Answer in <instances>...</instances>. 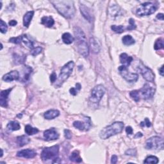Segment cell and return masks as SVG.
Here are the masks:
<instances>
[{
  "mask_svg": "<svg viewBox=\"0 0 164 164\" xmlns=\"http://www.w3.org/2000/svg\"><path fill=\"white\" fill-rule=\"evenodd\" d=\"M51 3L62 16L67 19H72L74 16L76 9L74 2L69 0L52 1Z\"/></svg>",
  "mask_w": 164,
  "mask_h": 164,
  "instance_id": "1",
  "label": "cell"
},
{
  "mask_svg": "<svg viewBox=\"0 0 164 164\" xmlns=\"http://www.w3.org/2000/svg\"><path fill=\"white\" fill-rule=\"evenodd\" d=\"M74 34L79 53L83 57H87L89 54V47L85 33L81 28L76 26L74 28Z\"/></svg>",
  "mask_w": 164,
  "mask_h": 164,
  "instance_id": "2",
  "label": "cell"
},
{
  "mask_svg": "<svg viewBox=\"0 0 164 164\" xmlns=\"http://www.w3.org/2000/svg\"><path fill=\"white\" fill-rule=\"evenodd\" d=\"M124 128V124L122 122H115L112 125L106 126L100 133L101 139H107L112 136L115 135L122 132Z\"/></svg>",
  "mask_w": 164,
  "mask_h": 164,
  "instance_id": "3",
  "label": "cell"
},
{
  "mask_svg": "<svg viewBox=\"0 0 164 164\" xmlns=\"http://www.w3.org/2000/svg\"><path fill=\"white\" fill-rule=\"evenodd\" d=\"M59 153V145H55L49 148H45L41 153V158L43 162L52 161V163H58Z\"/></svg>",
  "mask_w": 164,
  "mask_h": 164,
  "instance_id": "4",
  "label": "cell"
},
{
  "mask_svg": "<svg viewBox=\"0 0 164 164\" xmlns=\"http://www.w3.org/2000/svg\"><path fill=\"white\" fill-rule=\"evenodd\" d=\"M74 67V63L73 61H69L66 64H65L62 68L61 69L60 73L58 76V78L57 79L55 87L58 88L60 87L63 83L66 81L69 76L72 73V70Z\"/></svg>",
  "mask_w": 164,
  "mask_h": 164,
  "instance_id": "5",
  "label": "cell"
},
{
  "mask_svg": "<svg viewBox=\"0 0 164 164\" xmlns=\"http://www.w3.org/2000/svg\"><path fill=\"white\" fill-rule=\"evenodd\" d=\"M145 148L149 150H162L163 149V138L158 137H152L145 142Z\"/></svg>",
  "mask_w": 164,
  "mask_h": 164,
  "instance_id": "6",
  "label": "cell"
},
{
  "mask_svg": "<svg viewBox=\"0 0 164 164\" xmlns=\"http://www.w3.org/2000/svg\"><path fill=\"white\" fill-rule=\"evenodd\" d=\"M157 9V7L153 3L150 2L144 3L140 5L137 10V15L138 16H146L154 14Z\"/></svg>",
  "mask_w": 164,
  "mask_h": 164,
  "instance_id": "7",
  "label": "cell"
},
{
  "mask_svg": "<svg viewBox=\"0 0 164 164\" xmlns=\"http://www.w3.org/2000/svg\"><path fill=\"white\" fill-rule=\"evenodd\" d=\"M105 92H106V89L103 85H96L91 91V94L89 98L90 101L93 103H99L102 97L105 95Z\"/></svg>",
  "mask_w": 164,
  "mask_h": 164,
  "instance_id": "8",
  "label": "cell"
},
{
  "mask_svg": "<svg viewBox=\"0 0 164 164\" xmlns=\"http://www.w3.org/2000/svg\"><path fill=\"white\" fill-rule=\"evenodd\" d=\"M155 87L149 83H145L143 88L138 90V93L140 98L144 100H149L153 97L155 93Z\"/></svg>",
  "mask_w": 164,
  "mask_h": 164,
  "instance_id": "9",
  "label": "cell"
},
{
  "mask_svg": "<svg viewBox=\"0 0 164 164\" xmlns=\"http://www.w3.org/2000/svg\"><path fill=\"white\" fill-rule=\"evenodd\" d=\"M120 74L125 78L127 82L130 83L136 82L138 79V75L135 73H132L127 69V67L125 65H121L118 68Z\"/></svg>",
  "mask_w": 164,
  "mask_h": 164,
  "instance_id": "10",
  "label": "cell"
},
{
  "mask_svg": "<svg viewBox=\"0 0 164 164\" xmlns=\"http://www.w3.org/2000/svg\"><path fill=\"white\" fill-rule=\"evenodd\" d=\"M138 70L140 71V74L143 75V78L148 82H153L155 80V74L151 69L140 64L137 66Z\"/></svg>",
  "mask_w": 164,
  "mask_h": 164,
  "instance_id": "11",
  "label": "cell"
},
{
  "mask_svg": "<svg viewBox=\"0 0 164 164\" xmlns=\"http://www.w3.org/2000/svg\"><path fill=\"white\" fill-rule=\"evenodd\" d=\"M85 121H74L73 123V126L76 127L81 131H88L90 127H91V121L90 117H85Z\"/></svg>",
  "mask_w": 164,
  "mask_h": 164,
  "instance_id": "12",
  "label": "cell"
},
{
  "mask_svg": "<svg viewBox=\"0 0 164 164\" xmlns=\"http://www.w3.org/2000/svg\"><path fill=\"white\" fill-rule=\"evenodd\" d=\"M44 137L47 141L54 140L58 139L59 137V134L54 127H52V128L47 130L44 132Z\"/></svg>",
  "mask_w": 164,
  "mask_h": 164,
  "instance_id": "13",
  "label": "cell"
},
{
  "mask_svg": "<svg viewBox=\"0 0 164 164\" xmlns=\"http://www.w3.org/2000/svg\"><path fill=\"white\" fill-rule=\"evenodd\" d=\"M36 155H37V153L31 149H23V150L19 151L17 153V156L18 157L24 158H33Z\"/></svg>",
  "mask_w": 164,
  "mask_h": 164,
  "instance_id": "14",
  "label": "cell"
},
{
  "mask_svg": "<svg viewBox=\"0 0 164 164\" xmlns=\"http://www.w3.org/2000/svg\"><path fill=\"white\" fill-rule=\"evenodd\" d=\"M80 12L82 16L85 17V19L89 22L92 21V15L90 9L89 7L86 6L85 5H80L79 6Z\"/></svg>",
  "mask_w": 164,
  "mask_h": 164,
  "instance_id": "15",
  "label": "cell"
},
{
  "mask_svg": "<svg viewBox=\"0 0 164 164\" xmlns=\"http://www.w3.org/2000/svg\"><path fill=\"white\" fill-rule=\"evenodd\" d=\"M19 78V73L17 71H10L3 76V80L6 82H11Z\"/></svg>",
  "mask_w": 164,
  "mask_h": 164,
  "instance_id": "16",
  "label": "cell"
},
{
  "mask_svg": "<svg viewBox=\"0 0 164 164\" xmlns=\"http://www.w3.org/2000/svg\"><path fill=\"white\" fill-rule=\"evenodd\" d=\"M12 88L6 90H2L0 94V105L2 107H7V100L10 92L12 90Z\"/></svg>",
  "mask_w": 164,
  "mask_h": 164,
  "instance_id": "17",
  "label": "cell"
},
{
  "mask_svg": "<svg viewBox=\"0 0 164 164\" xmlns=\"http://www.w3.org/2000/svg\"><path fill=\"white\" fill-rule=\"evenodd\" d=\"M119 60L123 65L127 67L132 63V62L133 61V58L127 55L126 53H122L119 57Z\"/></svg>",
  "mask_w": 164,
  "mask_h": 164,
  "instance_id": "18",
  "label": "cell"
},
{
  "mask_svg": "<svg viewBox=\"0 0 164 164\" xmlns=\"http://www.w3.org/2000/svg\"><path fill=\"white\" fill-rule=\"evenodd\" d=\"M60 115V112L57 110H49L44 113V117L46 119L48 120H52L54 118L57 117Z\"/></svg>",
  "mask_w": 164,
  "mask_h": 164,
  "instance_id": "19",
  "label": "cell"
},
{
  "mask_svg": "<svg viewBox=\"0 0 164 164\" xmlns=\"http://www.w3.org/2000/svg\"><path fill=\"white\" fill-rule=\"evenodd\" d=\"M34 15V11H29V12H26L24 14L23 17V24L25 27H28L30 25L31 21Z\"/></svg>",
  "mask_w": 164,
  "mask_h": 164,
  "instance_id": "20",
  "label": "cell"
},
{
  "mask_svg": "<svg viewBox=\"0 0 164 164\" xmlns=\"http://www.w3.org/2000/svg\"><path fill=\"white\" fill-rule=\"evenodd\" d=\"M90 45L91 49L94 53H98L100 51V45L97 40L94 38L90 39Z\"/></svg>",
  "mask_w": 164,
  "mask_h": 164,
  "instance_id": "21",
  "label": "cell"
},
{
  "mask_svg": "<svg viewBox=\"0 0 164 164\" xmlns=\"http://www.w3.org/2000/svg\"><path fill=\"white\" fill-rule=\"evenodd\" d=\"M41 24L48 28L52 27L54 24V21L52 16H44L41 19Z\"/></svg>",
  "mask_w": 164,
  "mask_h": 164,
  "instance_id": "22",
  "label": "cell"
},
{
  "mask_svg": "<svg viewBox=\"0 0 164 164\" xmlns=\"http://www.w3.org/2000/svg\"><path fill=\"white\" fill-rule=\"evenodd\" d=\"M109 12H110V15L113 17H115L119 16H121L122 14L121 10L120 9V7L117 5L111 6L110 8V10H109Z\"/></svg>",
  "mask_w": 164,
  "mask_h": 164,
  "instance_id": "23",
  "label": "cell"
},
{
  "mask_svg": "<svg viewBox=\"0 0 164 164\" xmlns=\"http://www.w3.org/2000/svg\"><path fill=\"white\" fill-rule=\"evenodd\" d=\"M30 142V139L26 135H22L17 137V143L20 147L28 144Z\"/></svg>",
  "mask_w": 164,
  "mask_h": 164,
  "instance_id": "24",
  "label": "cell"
},
{
  "mask_svg": "<svg viewBox=\"0 0 164 164\" xmlns=\"http://www.w3.org/2000/svg\"><path fill=\"white\" fill-rule=\"evenodd\" d=\"M62 39L66 44H71L74 41V38L69 33H64L62 36Z\"/></svg>",
  "mask_w": 164,
  "mask_h": 164,
  "instance_id": "25",
  "label": "cell"
},
{
  "mask_svg": "<svg viewBox=\"0 0 164 164\" xmlns=\"http://www.w3.org/2000/svg\"><path fill=\"white\" fill-rule=\"evenodd\" d=\"M69 159H70L71 161L76 163H80L82 162V158L80 157L78 151H74L72 152L70 157H69Z\"/></svg>",
  "mask_w": 164,
  "mask_h": 164,
  "instance_id": "26",
  "label": "cell"
},
{
  "mask_svg": "<svg viewBox=\"0 0 164 164\" xmlns=\"http://www.w3.org/2000/svg\"><path fill=\"white\" fill-rule=\"evenodd\" d=\"M122 43L126 46L133 45V44H135V39L130 35L124 36L122 39Z\"/></svg>",
  "mask_w": 164,
  "mask_h": 164,
  "instance_id": "27",
  "label": "cell"
},
{
  "mask_svg": "<svg viewBox=\"0 0 164 164\" xmlns=\"http://www.w3.org/2000/svg\"><path fill=\"white\" fill-rule=\"evenodd\" d=\"M32 69L30 67L28 66V65L24 66V69H23L24 76L23 78V82H26L28 81L29 78H30V76L32 73Z\"/></svg>",
  "mask_w": 164,
  "mask_h": 164,
  "instance_id": "28",
  "label": "cell"
},
{
  "mask_svg": "<svg viewBox=\"0 0 164 164\" xmlns=\"http://www.w3.org/2000/svg\"><path fill=\"white\" fill-rule=\"evenodd\" d=\"M7 128L10 131H17L21 128L20 124L17 121H10L7 125Z\"/></svg>",
  "mask_w": 164,
  "mask_h": 164,
  "instance_id": "29",
  "label": "cell"
},
{
  "mask_svg": "<svg viewBox=\"0 0 164 164\" xmlns=\"http://www.w3.org/2000/svg\"><path fill=\"white\" fill-rule=\"evenodd\" d=\"M21 37H22V42H23L25 45H26L28 48H31L33 49L34 48V43L30 40L27 35H21Z\"/></svg>",
  "mask_w": 164,
  "mask_h": 164,
  "instance_id": "30",
  "label": "cell"
},
{
  "mask_svg": "<svg viewBox=\"0 0 164 164\" xmlns=\"http://www.w3.org/2000/svg\"><path fill=\"white\" fill-rule=\"evenodd\" d=\"M25 132L28 135H33L34 134H37L39 132V130L36 127H33L30 125H26L25 126Z\"/></svg>",
  "mask_w": 164,
  "mask_h": 164,
  "instance_id": "31",
  "label": "cell"
},
{
  "mask_svg": "<svg viewBox=\"0 0 164 164\" xmlns=\"http://www.w3.org/2000/svg\"><path fill=\"white\" fill-rule=\"evenodd\" d=\"M158 162H159V160L157 157H156V156H149L145 159L144 163L156 164L158 163Z\"/></svg>",
  "mask_w": 164,
  "mask_h": 164,
  "instance_id": "32",
  "label": "cell"
},
{
  "mask_svg": "<svg viewBox=\"0 0 164 164\" xmlns=\"http://www.w3.org/2000/svg\"><path fill=\"white\" fill-rule=\"evenodd\" d=\"M163 46H164L163 40L161 38H160L156 41L154 45V48L155 50H159V49H163Z\"/></svg>",
  "mask_w": 164,
  "mask_h": 164,
  "instance_id": "33",
  "label": "cell"
},
{
  "mask_svg": "<svg viewBox=\"0 0 164 164\" xmlns=\"http://www.w3.org/2000/svg\"><path fill=\"white\" fill-rule=\"evenodd\" d=\"M130 95L131 97H132L135 102H138L140 100L139 93H138V90H135L132 91V92H130Z\"/></svg>",
  "mask_w": 164,
  "mask_h": 164,
  "instance_id": "34",
  "label": "cell"
},
{
  "mask_svg": "<svg viewBox=\"0 0 164 164\" xmlns=\"http://www.w3.org/2000/svg\"><path fill=\"white\" fill-rule=\"evenodd\" d=\"M111 29L115 33L117 34H121V33L124 32L125 29H124L123 26L122 25H119V26H117V25H112L111 26Z\"/></svg>",
  "mask_w": 164,
  "mask_h": 164,
  "instance_id": "35",
  "label": "cell"
},
{
  "mask_svg": "<svg viewBox=\"0 0 164 164\" xmlns=\"http://www.w3.org/2000/svg\"><path fill=\"white\" fill-rule=\"evenodd\" d=\"M8 30V26H6V24L2 19L0 20V30L2 34H5Z\"/></svg>",
  "mask_w": 164,
  "mask_h": 164,
  "instance_id": "36",
  "label": "cell"
},
{
  "mask_svg": "<svg viewBox=\"0 0 164 164\" xmlns=\"http://www.w3.org/2000/svg\"><path fill=\"white\" fill-rule=\"evenodd\" d=\"M42 48L41 47H37V48H34L31 50V54L32 56H37L42 52Z\"/></svg>",
  "mask_w": 164,
  "mask_h": 164,
  "instance_id": "37",
  "label": "cell"
},
{
  "mask_svg": "<svg viewBox=\"0 0 164 164\" xmlns=\"http://www.w3.org/2000/svg\"><path fill=\"white\" fill-rule=\"evenodd\" d=\"M14 58L15 62L17 64H19L24 62V61L25 60V57H21L20 55H17V54H16V55L14 57Z\"/></svg>",
  "mask_w": 164,
  "mask_h": 164,
  "instance_id": "38",
  "label": "cell"
},
{
  "mask_svg": "<svg viewBox=\"0 0 164 164\" xmlns=\"http://www.w3.org/2000/svg\"><path fill=\"white\" fill-rule=\"evenodd\" d=\"M10 42H12L14 44H19L22 42V37L21 36H19L17 37H12L9 39Z\"/></svg>",
  "mask_w": 164,
  "mask_h": 164,
  "instance_id": "39",
  "label": "cell"
},
{
  "mask_svg": "<svg viewBox=\"0 0 164 164\" xmlns=\"http://www.w3.org/2000/svg\"><path fill=\"white\" fill-rule=\"evenodd\" d=\"M129 23H130V26L127 28V30H134V29L136 28V24H135V23L134 19H132V18L130 19Z\"/></svg>",
  "mask_w": 164,
  "mask_h": 164,
  "instance_id": "40",
  "label": "cell"
},
{
  "mask_svg": "<svg viewBox=\"0 0 164 164\" xmlns=\"http://www.w3.org/2000/svg\"><path fill=\"white\" fill-rule=\"evenodd\" d=\"M125 154L126 155H130V156H135L137 154V151L136 149H130L125 152Z\"/></svg>",
  "mask_w": 164,
  "mask_h": 164,
  "instance_id": "41",
  "label": "cell"
},
{
  "mask_svg": "<svg viewBox=\"0 0 164 164\" xmlns=\"http://www.w3.org/2000/svg\"><path fill=\"white\" fill-rule=\"evenodd\" d=\"M64 135H65V137L67 138V139H71V138H72V133L70 130H64Z\"/></svg>",
  "mask_w": 164,
  "mask_h": 164,
  "instance_id": "42",
  "label": "cell"
},
{
  "mask_svg": "<svg viewBox=\"0 0 164 164\" xmlns=\"http://www.w3.org/2000/svg\"><path fill=\"white\" fill-rule=\"evenodd\" d=\"M57 75H56V73L55 72H53V73L51 74L50 76V80H51V82H52V83H54V82H55L57 81Z\"/></svg>",
  "mask_w": 164,
  "mask_h": 164,
  "instance_id": "43",
  "label": "cell"
},
{
  "mask_svg": "<svg viewBox=\"0 0 164 164\" xmlns=\"http://www.w3.org/2000/svg\"><path fill=\"white\" fill-rule=\"evenodd\" d=\"M69 92H70V94H72V95L76 96V94H77L78 91L76 89V88H74V87H72V88H71L70 90H69Z\"/></svg>",
  "mask_w": 164,
  "mask_h": 164,
  "instance_id": "44",
  "label": "cell"
},
{
  "mask_svg": "<svg viewBox=\"0 0 164 164\" xmlns=\"http://www.w3.org/2000/svg\"><path fill=\"white\" fill-rule=\"evenodd\" d=\"M133 128L131 126H127L126 128V132L127 135H132L133 133Z\"/></svg>",
  "mask_w": 164,
  "mask_h": 164,
  "instance_id": "45",
  "label": "cell"
},
{
  "mask_svg": "<svg viewBox=\"0 0 164 164\" xmlns=\"http://www.w3.org/2000/svg\"><path fill=\"white\" fill-rule=\"evenodd\" d=\"M117 156L116 155H113L112 156V158H111V163L113 164H115L117 162Z\"/></svg>",
  "mask_w": 164,
  "mask_h": 164,
  "instance_id": "46",
  "label": "cell"
},
{
  "mask_svg": "<svg viewBox=\"0 0 164 164\" xmlns=\"http://www.w3.org/2000/svg\"><path fill=\"white\" fill-rule=\"evenodd\" d=\"M9 24L10 26H14L17 24V22L16 20H11L9 22Z\"/></svg>",
  "mask_w": 164,
  "mask_h": 164,
  "instance_id": "47",
  "label": "cell"
},
{
  "mask_svg": "<svg viewBox=\"0 0 164 164\" xmlns=\"http://www.w3.org/2000/svg\"><path fill=\"white\" fill-rule=\"evenodd\" d=\"M144 123H145V125H146L147 127H150L151 125V122L149 121V119L148 118H145V121H144Z\"/></svg>",
  "mask_w": 164,
  "mask_h": 164,
  "instance_id": "48",
  "label": "cell"
},
{
  "mask_svg": "<svg viewBox=\"0 0 164 164\" xmlns=\"http://www.w3.org/2000/svg\"><path fill=\"white\" fill-rule=\"evenodd\" d=\"M156 18H157V19H160V20L163 21V14H162V13L157 14V16H156Z\"/></svg>",
  "mask_w": 164,
  "mask_h": 164,
  "instance_id": "49",
  "label": "cell"
},
{
  "mask_svg": "<svg viewBox=\"0 0 164 164\" xmlns=\"http://www.w3.org/2000/svg\"><path fill=\"white\" fill-rule=\"evenodd\" d=\"M143 136V133H142L141 132H138V133H137L135 135V137H134V138H140V137H142Z\"/></svg>",
  "mask_w": 164,
  "mask_h": 164,
  "instance_id": "50",
  "label": "cell"
},
{
  "mask_svg": "<svg viewBox=\"0 0 164 164\" xmlns=\"http://www.w3.org/2000/svg\"><path fill=\"white\" fill-rule=\"evenodd\" d=\"M159 72L160 75L163 76V65H162V66L159 69Z\"/></svg>",
  "mask_w": 164,
  "mask_h": 164,
  "instance_id": "51",
  "label": "cell"
},
{
  "mask_svg": "<svg viewBox=\"0 0 164 164\" xmlns=\"http://www.w3.org/2000/svg\"><path fill=\"white\" fill-rule=\"evenodd\" d=\"M76 89L78 91H79L80 89H81V85H80L79 83H76Z\"/></svg>",
  "mask_w": 164,
  "mask_h": 164,
  "instance_id": "52",
  "label": "cell"
},
{
  "mask_svg": "<svg viewBox=\"0 0 164 164\" xmlns=\"http://www.w3.org/2000/svg\"><path fill=\"white\" fill-rule=\"evenodd\" d=\"M140 126H141L142 127H144V126H145V123H144V122H141V123H140Z\"/></svg>",
  "mask_w": 164,
  "mask_h": 164,
  "instance_id": "53",
  "label": "cell"
},
{
  "mask_svg": "<svg viewBox=\"0 0 164 164\" xmlns=\"http://www.w3.org/2000/svg\"><path fill=\"white\" fill-rule=\"evenodd\" d=\"M1 157H2V156H3V150H2V149H1Z\"/></svg>",
  "mask_w": 164,
  "mask_h": 164,
  "instance_id": "54",
  "label": "cell"
}]
</instances>
